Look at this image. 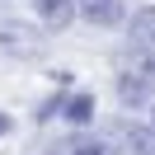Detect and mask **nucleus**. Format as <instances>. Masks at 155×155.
<instances>
[{
	"label": "nucleus",
	"instance_id": "obj_1",
	"mask_svg": "<svg viewBox=\"0 0 155 155\" xmlns=\"http://www.w3.org/2000/svg\"><path fill=\"white\" fill-rule=\"evenodd\" d=\"M0 52H5V57H19V61H33V57L47 52V38H42L33 24L5 19V24H0Z\"/></svg>",
	"mask_w": 155,
	"mask_h": 155
},
{
	"label": "nucleus",
	"instance_id": "obj_2",
	"mask_svg": "<svg viewBox=\"0 0 155 155\" xmlns=\"http://www.w3.org/2000/svg\"><path fill=\"white\" fill-rule=\"evenodd\" d=\"M75 14L94 28H113L122 24V0H75Z\"/></svg>",
	"mask_w": 155,
	"mask_h": 155
},
{
	"label": "nucleus",
	"instance_id": "obj_3",
	"mask_svg": "<svg viewBox=\"0 0 155 155\" xmlns=\"http://www.w3.org/2000/svg\"><path fill=\"white\" fill-rule=\"evenodd\" d=\"M47 155H122V150H113V146H108V141H99V136L75 132V136H66V141L47 146Z\"/></svg>",
	"mask_w": 155,
	"mask_h": 155
},
{
	"label": "nucleus",
	"instance_id": "obj_4",
	"mask_svg": "<svg viewBox=\"0 0 155 155\" xmlns=\"http://www.w3.org/2000/svg\"><path fill=\"white\" fill-rule=\"evenodd\" d=\"M117 136L132 155H155V122H117Z\"/></svg>",
	"mask_w": 155,
	"mask_h": 155
},
{
	"label": "nucleus",
	"instance_id": "obj_5",
	"mask_svg": "<svg viewBox=\"0 0 155 155\" xmlns=\"http://www.w3.org/2000/svg\"><path fill=\"white\" fill-rule=\"evenodd\" d=\"M127 38H132V47H141V52H150V57H155V5H146V10L132 14Z\"/></svg>",
	"mask_w": 155,
	"mask_h": 155
},
{
	"label": "nucleus",
	"instance_id": "obj_6",
	"mask_svg": "<svg viewBox=\"0 0 155 155\" xmlns=\"http://www.w3.org/2000/svg\"><path fill=\"white\" fill-rule=\"evenodd\" d=\"M33 10H38V19L47 24L52 33L71 28V19H75V0H33Z\"/></svg>",
	"mask_w": 155,
	"mask_h": 155
},
{
	"label": "nucleus",
	"instance_id": "obj_7",
	"mask_svg": "<svg viewBox=\"0 0 155 155\" xmlns=\"http://www.w3.org/2000/svg\"><path fill=\"white\" fill-rule=\"evenodd\" d=\"M61 117H66L71 127H89V122H94V94H89V89L71 94L66 104H61Z\"/></svg>",
	"mask_w": 155,
	"mask_h": 155
},
{
	"label": "nucleus",
	"instance_id": "obj_8",
	"mask_svg": "<svg viewBox=\"0 0 155 155\" xmlns=\"http://www.w3.org/2000/svg\"><path fill=\"white\" fill-rule=\"evenodd\" d=\"M10 127H14V117H10V113H0V136L10 132Z\"/></svg>",
	"mask_w": 155,
	"mask_h": 155
},
{
	"label": "nucleus",
	"instance_id": "obj_9",
	"mask_svg": "<svg viewBox=\"0 0 155 155\" xmlns=\"http://www.w3.org/2000/svg\"><path fill=\"white\" fill-rule=\"evenodd\" d=\"M150 122H155V104H150Z\"/></svg>",
	"mask_w": 155,
	"mask_h": 155
}]
</instances>
